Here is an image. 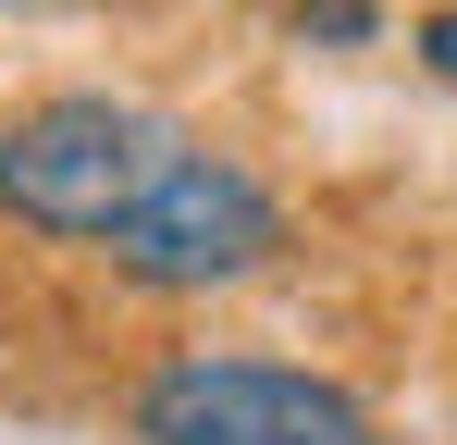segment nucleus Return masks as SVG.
I'll return each mask as SVG.
<instances>
[{"mask_svg":"<svg viewBox=\"0 0 457 445\" xmlns=\"http://www.w3.org/2000/svg\"><path fill=\"white\" fill-rule=\"evenodd\" d=\"M186 124H161L149 99H112V87H62V99H25L0 124V211L25 235H124L161 198V173L186 161Z\"/></svg>","mask_w":457,"mask_h":445,"instance_id":"1","label":"nucleus"},{"mask_svg":"<svg viewBox=\"0 0 457 445\" xmlns=\"http://www.w3.org/2000/svg\"><path fill=\"white\" fill-rule=\"evenodd\" d=\"M124 433L137 445H383V421L334 371L260 359V347H173L124 396Z\"/></svg>","mask_w":457,"mask_h":445,"instance_id":"2","label":"nucleus"},{"mask_svg":"<svg viewBox=\"0 0 457 445\" xmlns=\"http://www.w3.org/2000/svg\"><path fill=\"white\" fill-rule=\"evenodd\" d=\"M272 248H285V198L235 161V148H186L173 173H161V198L99 260L124 273L137 297H223L247 273H272Z\"/></svg>","mask_w":457,"mask_h":445,"instance_id":"3","label":"nucleus"},{"mask_svg":"<svg viewBox=\"0 0 457 445\" xmlns=\"http://www.w3.org/2000/svg\"><path fill=\"white\" fill-rule=\"evenodd\" d=\"M297 25H309V38H371L383 13H371V0H297Z\"/></svg>","mask_w":457,"mask_h":445,"instance_id":"4","label":"nucleus"},{"mask_svg":"<svg viewBox=\"0 0 457 445\" xmlns=\"http://www.w3.org/2000/svg\"><path fill=\"white\" fill-rule=\"evenodd\" d=\"M420 63H433V74H457V0H445V13H420Z\"/></svg>","mask_w":457,"mask_h":445,"instance_id":"5","label":"nucleus"}]
</instances>
